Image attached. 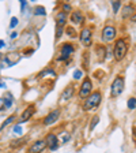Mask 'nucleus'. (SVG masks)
<instances>
[{"label":"nucleus","mask_w":136,"mask_h":153,"mask_svg":"<svg viewBox=\"0 0 136 153\" xmlns=\"http://www.w3.org/2000/svg\"><path fill=\"white\" fill-rule=\"evenodd\" d=\"M101 99H102V96L99 92L91 93V94L86 99L85 104H83V109H85V111H91V109L97 108V107L101 104Z\"/></svg>","instance_id":"1"},{"label":"nucleus","mask_w":136,"mask_h":153,"mask_svg":"<svg viewBox=\"0 0 136 153\" xmlns=\"http://www.w3.org/2000/svg\"><path fill=\"white\" fill-rule=\"evenodd\" d=\"M127 51H128L127 41L124 38H118L116 41V45H114V59L117 62L123 60L125 55H127Z\"/></svg>","instance_id":"2"},{"label":"nucleus","mask_w":136,"mask_h":153,"mask_svg":"<svg viewBox=\"0 0 136 153\" xmlns=\"http://www.w3.org/2000/svg\"><path fill=\"white\" fill-rule=\"evenodd\" d=\"M124 86H125V82H124V78L123 76H116L113 81V83H112V96L113 97H117V96H120L121 93H123L124 90Z\"/></svg>","instance_id":"3"},{"label":"nucleus","mask_w":136,"mask_h":153,"mask_svg":"<svg viewBox=\"0 0 136 153\" xmlns=\"http://www.w3.org/2000/svg\"><path fill=\"white\" fill-rule=\"evenodd\" d=\"M91 93H93V83H91V81H90V78H85L82 86H80L79 96L82 97V99H85V97H89Z\"/></svg>","instance_id":"4"},{"label":"nucleus","mask_w":136,"mask_h":153,"mask_svg":"<svg viewBox=\"0 0 136 153\" xmlns=\"http://www.w3.org/2000/svg\"><path fill=\"white\" fill-rule=\"evenodd\" d=\"M72 52H74L72 44H68V42L63 44V47H61V49H60V57H59V60H67V59L71 56Z\"/></svg>","instance_id":"5"},{"label":"nucleus","mask_w":136,"mask_h":153,"mask_svg":"<svg viewBox=\"0 0 136 153\" xmlns=\"http://www.w3.org/2000/svg\"><path fill=\"white\" fill-rule=\"evenodd\" d=\"M45 143H46V146H49L51 150H56L57 148H59V140H57V137L53 133H49L46 135V138H45Z\"/></svg>","instance_id":"6"},{"label":"nucleus","mask_w":136,"mask_h":153,"mask_svg":"<svg viewBox=\"0 0 136 153\" xmlns=\"http://www.w3.org/2000/svg\"><path fill=\"white\" fill-rule=\"evenodd\" d=\"M91 29L90 27H86L82 30V33H80V42L82 44H85L86 47H90L91 45Z\"/></svg>","instance_id":"7"},{"label":"nucleus","mask_w":136,"mask_h":153,"mask_svg":"<svg viewBox=\"0 0 136 153\" xmlns=\"http://www.w3.org/2000/svg\"><path fill=\"white\" fill-rule=\"evenodd\" d=\"M45 148H46V143H45L44 140L35 141L34 143H32V146L27 149V153H41Z\"/></svg>","instance_id":"8"},{"label":"nucleus","mask_w":136,"mask_h":153,"mask_svg":"<svg viewBox=\"0 0 136 153\" xmlns=\"http://www.w3.org/2000/svg\"><path fill=\"white\" fill-rule=\"evenodd\" d=\"M102 37L106 41H112L116 37V29L113 26H105L104 30H102Z\"/></svg>","instance_id":"9"},{"label":"nucleus","mask_w":136,"mask_h":153,"mask_svg":"<svg viewBox=\"0 0 136 153\" xmlns=\"http://www.w3.org/2000/svg\"><path fill=\"white\" fill-rule=\"evenodd\" d=\"M59 116H60V109H54V111H52L51 114L44 119V124L45 126H51V124L56 123L57 119H59Z\"/></svg>","instance_id":"10"},{"label":"nucleus","mask_w":136,"mask_h":153,"mask_svg":"<svg viewBox=\"0 0 136 153\" xmlns=\"http://www.w3.org/2000/svg\"><path fill=\"white\" fill-rule=\"evenodd\" d=\"M34 112H35V107H34V105H29L27 108L23 111L22 116H21V120H19V124H22V123H25L26 120H29V119L34 115Z\"/></svg>","instance_id":"11"},{"label":"nucleus","mask_w":136,"mask_h":153,"mask_svg":"<svg viewBox=\"0 0 136 153\" xmlns=\"http://www.w3.org/2000/svg\"><path fill=\"white\" fill-rule=\"evenodd\" d=\"M71 21H72L74 23H76V25H80V23L83 22V14L80 13V11L72 13L71 14Z\"/></svg>","instance_id":"12"},{"label":"nucleus","mask_w":136,"mask_h":153,"mask_svg":"<svg viewBox=\"0 0 136 153\" xmlns=\"http://www.w3.org/2000/svg\"><path fill=\"white\" fill-rule=\"evenodd\" d=\"M133 13H135V7L132 6V4H128V6L124 7V11H123V18H131V16L133 15Z\"/></svg>","instance_id":"13"},{"label":"nucleus","mask_w":136,"mask_h":153,"mask_svg":"<svg viewBox=\"0 0 136 153\" xmlns=\"http://www.w3.org/2000/svg\"><path fill=\"white\" fill-rule=\"evenodd\" d=\"M72 94H74V86L71 85L63 92V94H61V100H63V101H67V100H70L71 97H72Z\"/></svg>","instance_id":"14"},{"label":"nucleus","mask_w":136,"mask_h":153,"mask_svg":"<svg viewBox=\"0 0 136 153\" xmlns=\"http://www.w3.org/2000/svg\"><path fill=\"white\" fill-rule=\"evenodd\" d=\"M65 19H67V14H64L63 11H60V13L56 15V22H57V26H63L64 23H65Z\"/></svg>","instance_id":"15"},{"label":"nucleus","mask_w":136,"mask_h":153,"mask_svg":"<svg viewBox=\"0 0 136 153\" xmlns=\"http://www.w3.org/2000/svg\"><path fill=\"white\" fill-rule=\"evenodd\" d=\"M23 142H26V138H22V140H16V141H11V148H16V146H21Z\"/></svg>","instance_id":"16"},{"label":"nucleus","mask_w":136,"mask_h":153,"mask_svg":"<svg viewBox=\"0 0 136 153\" xmlns=\"http://www.w3.org/2000/svg\"><path fill=\"white\" fill-rule=\"evenodd\" d=\"M128 108L129 109H135L136 108V99L135 97H131V99L128 100Z\"/></svg>","instance_id":"17"},{"label":"nucleus","mask_w":136,"mask_h":153,"mask_svg":"<svg viewBox=\"0 0 136 153\" xmlns=\"http://www.w3.org/2000/svg\"><path fill=\"white\" fill-rule=\"evenodd\" d=\"M14 120H15V116H14V115H11V116H10V118L7 119V120L4 122L3 124H1V127H6V126H8V124L11 123V122H14Z\"/></svg>","instance_id":"18"},{"label":"nucleus","mask_w":136,"mask_h":153,"mask_svg":"<svg viewBox=\"0 0 136 153\" xmlns=\"http://www.w3.org/2000/svg\"><path fill=\"white\" fill-rule=\"evenodd\" d=\"M112 6H113V13L116 14L118 11V8H120L121 3H120V1H113V3H112Z\"/></svg>","instance_id":"19"},{"label":"nucleus","mask_w":136,"mask_h":153,"mask_svg":"<svg viewBox=\"0 0 136 153\" xmlns=\"http://www.w3.org/2000/svg\"><path fill=\"white\" fill-rule=\"evenodd\" d=\"M82 76H83V73L80 70H76L75 73H74V78H75V79H82Z\"/></svg>","instance_id":"20"},{"label":"nucleus","mask_w":136,"mask_h":153,"mask_svg":"<svg viewBox=\"0 0 136 153\" xmlns=\"http://www.w3.org/2000/svg\"><path fill=\"white\" fill-rule=\"evenodd\" d=\"M98 120H99V118L98 116H94V119L91 120V124H90V130H93V128L97 126V123H98Z\"/></svg>","instance_id":"21"},{"label":"nucleus","mask_w":136,"mask_h":153,"mask_svg":"<svg viewBox=\"0 0 136 153\" xmlns=\"http://www.w3.org/2000/svg\"><path fill=\"white\" fill-rule=\"evenodd\" d=\"M18 18H15V16H14V18H11V23H10V27H15L16 25H18Z\"/></svg>","instance_id":"22"},{"label":"nucleus","mask_w":136,"mask_h":153,"mask_svg":"<svg viewBox=\"0 0 136 153\" xmlns=\"http://www.w3.org/2000/svg\"><path fill=\"white\" fill-rule=\"evenodd\" d=\"M14 133L22 134V127H21V124H18V126H15V127H14Z\"/></svg>","instance_id":"23"},{"label":"nucleus","mask_w":136,"mask_h":153,"mask_svg":"<svg viewBox=\"0 0 136 153\" xmlns=\"http://www.w3.org/2000/svg\"><path fill=\"white\" fill-rule=\"evenodd\" d=\"M63 10H64V11H63L64 14L70 13V11H71V6H70V4H64V6H63Z\"/></svg>","instance_id":"24"},{"label":"nucleus","mask_w":136,"mask_h":153,"mask_svg":"<svg viewBox=\"0 0 136 153\" xmlns=\"http://www.w3.org/2000/svg\"><path fill=\"white\" fill-rule=\"evenodd\" d=\"M61 34H63V29H61V26H57V30H56V37L59 38Z\"/></svg>","instance_id":"25"},{"label":"nucleus","mask_w":136,"mask_h":153,"mask_svg":"<svg viewBox=\"0 0 136 153\" xmlns=\"http://www.w3.org/2000/svg\"><path fill=\"white\" fill-rule=\"evenodd\" d=\"M67 33H68V36H70V37H75V30H74V29H67Z\"/></svg>","instance_id":"26"},{"label":"nucleus","mask_w":136,"mask_h":153,"mask_svg":"<svg viewBox=\"0 0 136 153\" xmlns=\"http://www.w3.org/2000/svg\"><path fill=\"white\" fill-rule=\"evenodd\" d=\"M131 22H132V23H136V13L133 14L132 16H131Z\"/></svg>","instance_id":"27"},{"label":"nucleus","mask_w":136,"mask_h":153,"mask_svg":"<svg viewBox=\"0 0 136 153\" xmlns=\"http://www.w3.org/2000/svg\"><path fill=\"white\" fill-rule=\"evenodd\" d=\"M16 36H18V34H16V32L11 33V38H15V37H16Z\"/></svg>","instance_id":"28"},{"label":"nucleus","mask_w":136,"mask_h":153,"mask_svg":"<svg viewBox=\"0 0 136 153\" xmlns=\"http://www.w3.org/2000/svg\"><path fill=\"white\" fill-rule=\"evenodd\" d=\"M4 47V41L3 40H0V48H3Z\"/></svg>","instance_id":"29"},{"label":"nucleus","mask_w":136,"mask_h":153,"mask_svg":"<svg viewBox=\"0 0 136 153\" xmlns=\"http://www.w3.org/2000/svg\"><path fill=\"white\" fill-rule=\"evenodd\" d=\"M133 133H135V137H136V128H135V130H133Z\"/></svg>","instance_id":"30"}]
</instances>
